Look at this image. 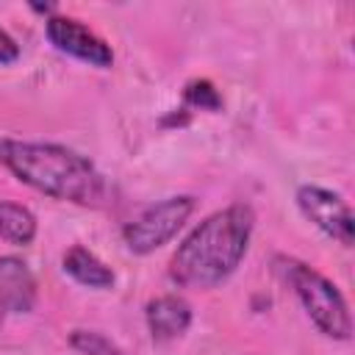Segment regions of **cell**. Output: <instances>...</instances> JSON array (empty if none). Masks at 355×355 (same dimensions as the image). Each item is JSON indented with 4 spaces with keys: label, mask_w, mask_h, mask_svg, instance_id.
I'll return each mask as SVG.
<instances>
[{
    "label": "cell",
    "mask_w": 355,
    "mask_h": 355,
    "mask_svg": "<svg viewBox=\"0 0 355 355\" xmlns=\"http://www.w3.org/2000/svg\"><path fill=\"white\" fill-rule=\"evenodd\" d=\"M17 58H19V44L14 42V36L6 28H0V67L14 64Z\"/></svg>",
    "instance_id": "obj_13"
},
{
    "label": "cell",
    "mask_w": 355,
    "mask_h": 355,
    "mask_svg": "<svg viewBox=\"0 0 355 355\" xmlns=\"http://www.w3.org/2000/svg\"><path fill=\"white\" fill-rule=\"evenodd\" d=\"M183 103L191 105V108H200V111H222V94L205 78H197V80H189L186 83Z\"/></svg>",
    "instance_id": "obj_12"
},
{
    "label": "cell",
    "mask_w": 355,
    "mask_h": 355,
    "mask_svg": "<svg viewBox=\"0 0 355 355\" xmlns=\"http://www.w3.org/2000/svg\"><path fill=\"white\" fill-rule=\"evenodd\" d=\"M255 227V214L244 202H233L205 216L175 250L169 261L172 283L183 288H216L241 263Z\"/></svg>",
    "instance_id": "obj_1"
},
{
    "label": "cell",
    "mask_w": 355,
    "mask_h": 355,
    "mask_svg": "<svg viewBox=\"0 0 355 355\" xmlns=\"http://www.w3.org/2000/svg\"><path fill=\"white\" fill-rule=\"evenodd\" d=\"M275 266L283 275V280L294 288L300 305L305 308L308 319L319 327V333H324L327 338H336V341H347L352 336L349 305H347L344 294L322 272H316L305 261H297L288 255H277Z\"/></svg>",
    "instance_id": "obj_3"
},
{
    "label": "cell",
    "mask_w": 355,
    "mask_h": 355,
    "mask_svg": "<svg viewBox=\"0 0 355 355\" xmlns=\"http://www.w3.org/2000/svg\"><path fill=\"white\" fill-rule=\"evenodd\" d=\"M64 272L75 280V283H80V286H86V288H97V291H103V288H111L114 286V280H116V275H114V269L105 263V261H100L89 247H83V244H72L67 252H64Z\"/></svg>",
    "instance_id": "obj_9"
},
{
    "label": "cell",
    "mask_w": 355,
    "mask_h": 355,
    "mask_svg": "<svg viewBox=\"0 0 355 355\" xmlns=\"http://www.w3.org/2000/svg\"><path fill=\"white\" fill-rule=\"evenodd\" d=\"M36 216L19 205V202H11V200H0V239L14 244V247H25L36 239Z\"/></svg>",
    "instance_id": "obj_10"
},
{
    "label": "cell",
    "mask_w": 355,
    "mask_h": 355,
    "mask_svg": "<svg viewBox=\"0 0 355 355\" xmlns=\"http://www.w3.org/2000/svg\"><path fill=\"white\" fill-rule=\"evenodd\" d=\"M191 305L180 294H161L144 308V322L153 341H175L191 327Z\"/></svg>",
    "instance_id": "obj_8"
},
{
    "label": "cell",
    "mask_w": 355,
    "mask_h": 355,
    "mask_svg": "<svg viewBox=\"0 0 355 355\" xmlns=\"http://www.w3.org/2000/svg\"><path fill=\"white\" fill-rule=\"evenodd\" d=\"M69 347L80 355H125V349L114 344L108 336L97 330H83V327L69 330Z\"/></svg>",
    "instance_id": "obj_11"
},
{
    "label": "cell",
    "mask_w": 355,
    "mask_h": 355,
    "mask_svg": "<svg viewBox=\"0 0 355 355\" xmlns=\"http://www.w3.org/2000/svg\"><path fill=\"white\" fill-rule=\"evenodd\" d=\"M0 324H3V311H0Z\"/></svg>",
    "instance_id": "obj_14"
},
{
    "label": "cell",
    "mask_w": 355,
    "mask_h": 355,
    "mask_svg": "<svg viewBox=\"0 0 355 355\" xmlns=\"http://www.w3.org/2000/svg\"><path fill=\"white\" fill-rule=\"evenodd\" d=\"M197 200L191 194H175L161 202L147 205L133 222L122 227V241L133 255H150L178 236V230L191 216Z\"/></svg>",
    "instance_id": "obj_4"
},
{
    "label": "cell",
    "mask_w": 355,
    "mask_h": 355,
    "mask_svg": "<svg viewBox=\"0 0 355 355\" xmlns=\"http://www.w3.org/2000/svg\"><path fill=\"white\" fill-rule=\"evenodd\" d=\"M297 205L305 219H311L322 233L336 239L344 247H352L355 241V216L352 208L341 200V194L322 189V186H300L297 189Z\"/></svg>",
    "instance_id": "obj_6"
},
{
    "label": "cell",
    "mask_w": 355,
    "mask_h": 355,
    "mask_svg": "<svg viewBox=\"0 0 355 355\" xmlns=\"http://www.w3.org/2000/svg\"><path fill=\"white\" fill-rule=\"evenodd\" d=\"M44 33H47V39L55 50H61V53H67V55H72L83 64H92L97 69H108L114 64L111 44L75 17L50 14L44 19Z\"/></svg>",
    "instance_id": "obj_5"
},
{
    "label": "cell",
    "mask_w": 355,
    "mask_h": 355,
    "mask_svg": "<svg viewBox=\"0 0 355 355\" xmlns=\"http://www.w3.org/2000/svg\"><path fill=\"white\" fill-rule=\"evenodd\" d=\"M0 166L19 183L64 202L94 208L105 197L100 169L72 147L53 141L0 139Z\"/></svg>",
    "instance_id": "obj_2"
},
{
    "label": "cell",
    "mask_w": 355,
    "mask_h": 355,
    "mask_svg": "<svg viewBox=\"0 0 355 355\" xmlns=\"http://www.w3.org/2000/svg\"><path fill=\"white\" fill-rule=\"evenodd\" d=\"M36 277L31 266L17 255H0V311L31 313L36 308Z\"/></svg>",
    "instance_id": "obj_7"
}]
</instances>
